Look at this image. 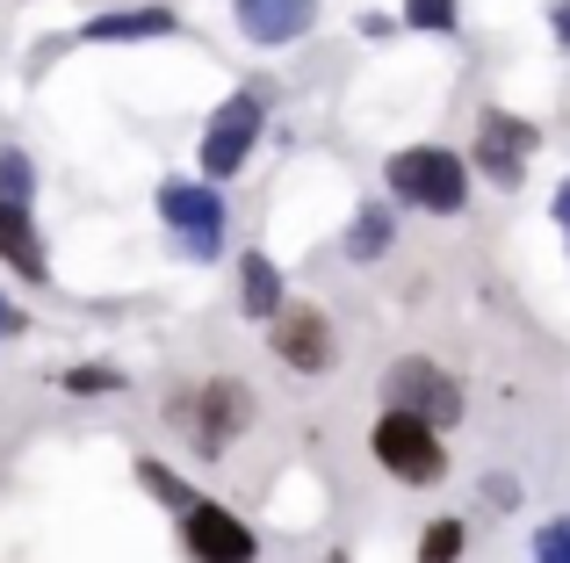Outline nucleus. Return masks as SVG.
Instances as JSON below:
<instances>
[{
	"label": "nucleus",
	"instance_id": "f257e3e1",
	"mask_svg": "<svg viewBox=\"0 0 570 563\" xmlns=\"http://www.w3.org/2000/svg\"><path fill=\"white\" fill-rule=\"evenodd\" d=\"M390 196L412 203V210L426 217H455L462 203H470V167H462V152H448V145H412V152H397L383 167Z\"/></svg>",
	"mask_w": 570,
	"mask_h": 563
},
{
	"label": "nucleus",
	"instance_id": "f03ea898",
	"mask_svg": "<svg viewBox=\"0 0 570 563\" xmlns=\"http://www.w3.org/2000/svg\"><path fill=\"white\" fill-rule=\"evenodd\" d=\"M368 448H376V463H383L397 484H441V470H448L441 426H426L419 412H397V405H390L383 419H376Z\"/></svg>",
	"mask_w": 570,
	"mask_h": 563
},
{
	"label": "nucleus",
	"instance_id": "7ed1b4c3",
	"mask_svg": "<svg viewBox=\"0 0 570 563\" xmlns=\"http://www.w3.org/2000/svg\"><path fill=\"white\" fill-rule=\"evenodd\" d=\"M383 397L397 412H419L426 426H455L462 419V383L448 376L441 362H426V354H404V362L383 368Z\"/></svg>",
	"mask_w": 570,
	"mask_h": 563
},
{
	"label": "nucleus",
	"instance_id": "20e7f679",
	"mask_svg": "<svg viewBox=\"0 0 570 563\" xmlns=\"http://www.w3.org/2000/svg\"><path fill=\"white\" fill-rule=\"evenodd\" d=\"M188 419V434H195V448L203 455H224L238 434L253 426V391L238 376H209L203 391H195V405H174Z\"/></svg>",
	"mask_w": 570,
	"mask_h": 563
},
{
	"label": "nucleus",
	"instance_id": "39448f33",
	"mask_svg": "<svg viewBox=\"0 0 570 563\" xmlns=\"http://www.w3.org/2000/svg\"><path fill=\"white\" fill-rule=\"evenodd\" d=\"M159 217H167V231L181 239L188 260H217L224 246V203L209 181H167L159 188Z\"/></svg>",
	"mask_w": 570,
	"mask_h": 563
},
{
	"label": "nucleus",
	"instance_id": "423d86ee",
	"mask_svg": "<svg viewBox=\"0 0 570 563\" xmlns=\"http://www.w3.org/2000/svg\"><path fill=\"white\" fill-rule=\"evenodd\" d=\"M261 124H267L261 95H224V109L209 116V130H203V174L209 181H232V174L246 167L253 145H261Z\"/></svg>",
	"mask_w": 570,
	"mask_h": 563
},
{
	"label": "nucleus",
	"instance_id": "0eeeda50",
	"mask_svg": "<svg viewBox=\"0 0 570 563\" xmlns=\"http://www.w3.org/2000/svg\"><path fill=\"white\" fill-rule=\"evenodd\" d=\"M534 145H542V130H534L528 116H505V109H491L484 124H476V167H484L499 188H520V174H528Z\"/></svg>",
	"mask_w": 570,
	"mask_h": 563
},
{
	"label": "nucleus",
	"instance_id": "6e6552de",
	"mask_svg": "<svg viewBox=\"0 0 570 563\" xmlns=\"http://www.w3.org/2000/svg\"><path fill=\"white\" fill-rule=\"evenodd\" d=\"M181 542H188V556H195V563H253V556H261L253 527H246V521H232L224 506H203V498L188 506Z\"/></svg>",
	"mask_w": 570,
	"mask_h": 563
},
{
	"label": "nucleus",
	"instance_id": "1a4fd4ad",
	"mask_svg": "<svg viewBox=\"0 0 570 563\" xmlns=\"http://www.w3.org/2000/svg\"><path fill=\"white\" fill-rule=\"evenodd\" d=\"M267 347H275L289 368L318 376V368H333V325H325L318 310H275V333H267Z\"/></svg>",
	"mask_w": 570,
	"mask_h": 563
},
{
	"label": "nucleus",
	"instance_id": "9d476101",
	"mask_svg": "<svg viewBox=\"0 0 570 563\" xmlns=\"http://www.w3.org/2000/svg\"><path fill=\"white\" fill-rule=\"evenodd\" d=\"M238 29L253 43H296L311 22H318V0H238Z\"/></svg>",
	"mask_w": 570,
	"mask_h": 563
},
{
	"label": "nucleus",
	"instance_id": "9b49d317",
	"mask_svg": "<svg viewBox=\"0 0 570 563\" xmlns=\"http://www.w3.org/2000/svg\"><path fill=\"white\" fill-rule=\"evenodd\" d=\"M0 260H8L22 282H43V239H37V217H29V203L0 196Z\"/></svg>",
	"mask_w": 570,
	"mask_h": 563
},
{
	"label": "nucleus",
	"instance_id": "f8f14e48",
	"mask_svg": "<svg viewBox=\"0 0 570 563\" xmlns=\"http://www.w3.org/2000/svg\"><path fill=\"white\" fill-rule=\"evenodd\" d=\"M174 8H109V14H87L80 37L87 43H145V37H174Z\"/></svg>",
	"mask_w": 570,
	"mask_h": 563
},
{
	"label": "nucleus",
	"instance_id": "ddd939ff",
	"mask_svg": "<svg viewBox=\"0 0 570 563\" xmlns=\"http://www.w3.org/2000/svg\"><path fill=\"white\" fill-rule=\"evenodd\" d=\"M238 304H246V318H275L282 310V268L267 254L238 260Z\"/></svg>",
	"mask_w": 570,
	"mask_h": 563
},
{
	"label": "nucleus",
	"instance_id": "4468645a",
	"mask_svg": "<svg viewBox=\"0 0 570 563\" xmlns=\"http://www.w3.org/2000/svg\"><path fill=\"white\" fill-rule=\"evenodd\" d=\"M383 254H390V210L383 203H362V217L347 231V260H383Z\"/></svg>",
	"mask_w": 570,
	"mask_h": 563
},
{
	"label": "nucleus",
	"instance_id": "2eb2a0df",
	"mask_svg": "<svg viewBox=\"0 0 570 563\" xmlns=\"http://www.w3.org/2000/svg\"><path fill=\"white\" fill-rule=\"evenodd\" d=\"M138 484H145V492L159 498V506H174V513H188V506H195L188 477H181V470H167V463H153V455H145V463H138Z\"/></svg>",
	"mask_w": 570,
	"mask_h": 563
},
{
	"label": "nucleus",
	"instance_id": "dca6fc26",
	"mask_svg": "<svg viewBox=\"0 0 570 563\" xmlns=\"http://www.w3.org/2000/svg\"><path fill=\"white\" fill-rule=\"evenodd\" d=\"M462 542H470V527H462V521H433L426 535H419V563H455Z\"/></svg>",
	"mask_w": 570,
	"mask_h": 563
},
{
	"label": "nucleus",
	"instance_id": "f3484780",
	"mask_svg": "<svg viewBox=\"0 0 570 563\" xmlns=\"http://www.w3.org/2000/svg\"><path fill=\"white\" fill-rule=\"evenodd\" d=\"M101 391H124V376H116L109 362H80V368H66V397H101Z\"/></svg>",
	"mask_w": 570,
	"mask_h": 563
},
{
	"label": "nucleus",
	"instance_id": "a211bd4d",
	"mask_svg": "<svg viewBox=\"0 0 570 563\" xmlns=\"http://www.w3.org/2000/svg\"><path fill=\"white\" fill-rule=\"evenodd\" d=\"M404 29H426V37L455 29V0H404Z\"/></svg>",
	"mask_w": 570,
	"mask_h": 563
},
{
	"label": "nucleus",
	"instance_id": "6ab92c4d",
	"mask_svg": "<svg viewBox=\"0 0 570 563\" xmlns=\"http://www.w3.org/2000/svg\"><path fill=\"white\" fill-rule=\"evenodd\" d=\"M534 563H570V513H563V521H549L542 535H534Z\"/></svg>",
	"mask_w": 570,
	"mask_h": 563
},
{
	"label": "nucleus",
	"instance_id": "aec40b11",
	"mask_svg": "<svg viewBox=\"0 0 570 563\" xmlns=\"http://www.w3.org/2000/svg\"><path fill=\"white\" fill-rule=\"evenodd\" d=\"M0 196L29 203V159L22 152H0Z\"/></svg>",
	"mask_w": 570,
	"mask_h": 563
},
{
	"label": "nucleus",
	"instance_id": "412c9836",
	"mask_svg": "<svg viewBox=\"0 0 570 563\" xmlns=\"http://www.w3.org/2000/svg\"><path fill=\"white\" fill-rule=\"evenodd\" d=\"M484 492H491V506H520V484H513V477H491Z\"/></svg>",
	"mask_w": 570,
	"mask_h": 563
},
{
	"label": "nucleus",
	"instance_id": "4be33fe9",
	"mask_svg": "<svg viewBox=\"0 0 570 563\" xmlns=\"http://www.w3.org/2000/svg\"><path fill=\"white\" fill-rule=\"evenodd\" d=\"M549 29H557V43H570V0H549Z\"/></svg>",
	"mask_w": 570,
	"mask_h": 563
},
{
	"label": "nucleus",
	"instance_id": "5701e85b",
	"mask_svg": "<svg viewBox=\"0 0 570 563\" xmlns=\"http://www.w3.org/2000/svg\"><path fill=\"white\" fill-rule=\"evenodd\" d=\"M362 37L383 43V37H397V22H390V14H362Z\"/></svg>",
	"mask_w": 570,
	"mask_h": 563
},
{
	"label": "nucleus",
	"instance_id": "b1692460",
	"mask_svg": "<svg viewBox=\"0 0 570 563\" xmlns=\"http://www.w3.org/2000/svg\"><path fill=\"white\" fill-rule=\"evenodd\" d=\"M22 325H29V318H22V310L8 304V296H0V339H8V333H22Z\"/></svg>",
	"mask_w": 570,
	"mask_h": 563
},
{
	"label": "nucleus",
	"instance_id": "393cba45",
	"mask_svg": "<svg viewBox=\"0 0 570 563\" xmlns=\"http://www.w3.org/2000/svg\"><path fill=\"white\" fill-rule=\"evenodd\" d=\"M557 225H563V231H570V181H563V188H557Z\"/></svg>",
	"mask_w": 570,
	"mask_h": 563
},
{
	"label": "nucleus",
	"instance_id": "a878e982",
	"mask_svg": "<svg viewBox=\"0 0 570 563\" xmlns=\"http://www.w3.org/2000/svg\"><path fill=\"white\" fill-rule=\"evenodd\" d=\"M333 563H347V556H333Z\"/></svg>",
	"mask_w": 570,
	"mask_h": 563
}]
</instances>
